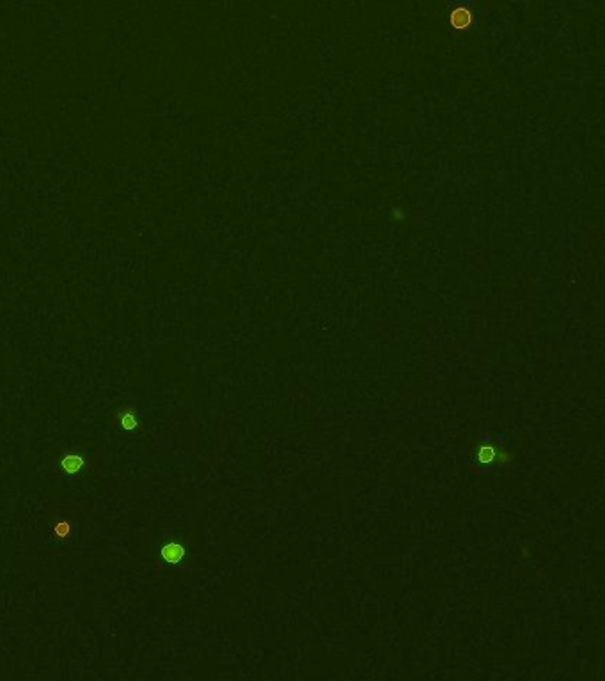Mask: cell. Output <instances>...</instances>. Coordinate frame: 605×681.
I'll use <instances>...</instances> for the list:
<instances>
[{"instance_id": "cell-1", "label": "cell", "mask_w": 605, "mask_h": 681, "mask_svg": "<svg viewBox=\"0 0 605 681\" xmlns=\"http://www.w3.org/2000/svg\"><path fill=\"white\" fill-rule=\"evenodd\" d=\"M82 465H84V461H82V458H78L76 454H69V456H66V458L62 459V466L68 472H78L80 468H82Z\"/></svg>"}, {"instance_id": "cell-2", "label": "cell", "mask_w": 605, "mask_h": 681, "mask_svg": "<svg viewBox=\"0 0 605 681\" xmlns=\"http://www.w3.org/2000/svg\"><path fill=\"white\" fill-rule=\"evenodd\" d=\"M163 557L167 559V561H171V562H178L179 559L183 557V550L179 548V546H176V545H171V546H167V548L163 550Z\"/></svg>"}, {"instance_id": "cell-3", "label": "cell", "mask_w": 605, "mask_h": 681, "mask_svg": "<svg viewBox=\"0 0 605 681\" xmlns=\"http://www.w3.org/2000/svg\"><path fill=\"white\" fill-rule=\"evenodd\" d=\"M68 529H69V527L66 525V523H60V525H57V534H60V536H64V534L68 532Z\"/></svg>"}, {"instance_id": "cell-4", "label": "cell", "mask_w": 605, "mask_h": 681, "mask_svg": "<svg viewBox=\"0 0 605 681\" xmlns=\"http://www.w3.org/2000/svg\"><path fill=\"white\" fill-rule=\"evenodd\" d=\"M124 424H126V428H133V426H135V421H133L132 415H126V417H124Z\"/></svg>"}]
</instances>
